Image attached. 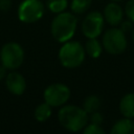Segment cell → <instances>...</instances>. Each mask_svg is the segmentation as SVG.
Wrapping results in <instances>:
<instances>
[{"mask_svg": "<svg viewBox=\"0 0 134 134\" xmlns=\"http://www.w3.org/2000/svg\"><path fill=\"white\" fill-rule=\"evenodd\" d=\"M58 119L63 128L71 132H79L88 124V113L81 107L67 105L60 109Z\"/></svg>", "mask_w": 134, "mask_h": 134, "instance_id": "6da1fadb", "label": "cell"}, {"mask_svg": "<svg viewBox=\"0 0 134 134\" xmlns=\"http://www.w3.org/2000/svg\"><path fill=\"white\" fill-rule=\"evenodd\" d=\"M76 25L77 20L73 14L62 12L53 18L50 29L53 38L58 42L64 43L69 41L73 37L76 30Z\"/></svg>", "mask_w": 134, "mask_h": 134, "instance_id": "7a4b0ae2", "label": "cell"}, {"mask_svg": "<svg viewBox=\"0 0 134 134\" xmlns=\"http://www.w3.org/2000/svg\"><path fill=\"white\" fill-rule=\"evenodd\" d=\"M85 48L77 41L64 42L59 51V60L66 68H76L85 60Z\"/></svg>", "mask_w": 134, "mask_h": 134, "instance_id": "3957f363", "label": "cell"}, {"mask_svg": "<svg viewBox=\"0 0 134 134\" xmlns=\"http://www.w3.org/2000/svg\"><path fill=\"white\" fill-rule=\"evenodd\" d=\"M102 44L108 53L111 54L122 53L128 45L126 34L120 28H116V27L110 28L106 30V32L104 34Z\"/></svg>", "mask_w": 134, "mask_h": 134, "instance_id": "277c9868", "label": "cell"}, {"mask_svg": "<svg viewBox=\"0 0 134 134\" xmlns=\"http://www.w3.org/2000/svg\"><path fill=\"white\" fill-rule=\"evenodd\" d=\"M1 64L8 70H15L21 66L24 60V51L16 42H8L3 45L0 51Z\"/></svg>", "mask_w": 134, "mask_h": 134, "instance_id": "5b68a950", "label": "cell"}, {"mask_svg": "<svg viewBox=\"0 0 134 134\" xmlns=\"http://www.w3.org/2000/svg\"><path fill=\"white\" fill-rule=\"evenodd\" d=\"M44 5L40 0H23L18 8V17L24 23H34L42 18Z\"/></svg>", "mask_w": 134, "mask_h": 134, "instance_id": "8992f818", "label": "cell"}, {"mask_svg": "<svg viewBox=\"0 0 134 134\" xmlns=\"http://www.w3.org/2000/svg\"><path fill=\"white\" fill-rule=\"evenodd\" d=\"M44 100L51 107H60L67 103L70 97L69 88L61 83L49 85L44 91Z\"/></svg>", "mask_w": 134, "mask_h": 134, "instance_id": "52a82bcc", "label": "cell"}, {"mask_svg": "<svg viewBox=\"0 0 134 134\" xmlns=\"http://www.w3.org/2000/svg\"><path fill=\"white\" fill-rule=\"evenodd\" d=\"M104 16L99 12L89 13L82 22V31L86 38H97L104 29Z\"/></svg>", "mask_w": 134, "mask_h": 134, "instance_id": "ba28073f", "label": "cell"}, {"mask_svg": "<svg viewBox=\"0 0 134 134\" xmlns=\"http://www.w3.org/2000/svg\"><path fill=\"white\" fill-rule=\"evenodd\" d=\"M5 85L8 91L15 95H21L26 89V82L24 76L17 72L12 71L5 76Z\"/></svg>", "mask_w": 134, "mask_h": 134, "instance_id": "9c48e42d", "label": "cell"}, {"mask_svg": "<svg viewBox=\"0 0 134 134\" xmlns=\"http://www.w3.org/2000/svg\"><path fill=\"white\" fill-rule=\"evenodd\" d=\"M104 19L112 26H117L121 23L124 18V12L117 3L112 1L111 3L107 4L104 9Z\"/></svg>", "mask_w": 134, "mask_h": 134, "instance_id": "30bf717a", "label": "cell"}, {"mask_svg": "<svg viewBox=\"0 0 134 134\" xmlns=\"http://www.w3.org/2000/svg\"><path fill=\"white\" fill-rule=\"evenodd\" d=\"M111 134H134V120L129 117L117 120L111 129Z\"/></svg>", "mask_w": 134, "mask_h": 134, "instance_id": "8fae6325", "label": "cell"}, {"mask_svg": "<svg viewBox=\"0 0 134 134\" xmlns=\"http://www.w3.org/2000/svg\"><path fill=\"white\" fill-rule=\"evenodd\" d=\"M119 111L125 117L134 118V93H128L120 99Z\"/></svg>", "mask_w": 134, "mask_h": 134, "instance_id": "7c38bea8", "label": "cell"}, {"mask_svg": "<svg viewBox=\"0 0 134 134\" xmlns=\"http://www.w3.org/2000/svg\"><path fill=\"white\" fill-rule=\"evenodd\" d=\"M85 51L90 55L91 58H98L103 51V44L96 39V38H90L88 41L85 43Z\"/></svg>", "mask_w": 134, "mask_h": 134, "instance_id": "4fadbf2b", "label": "cell"}, {"mask_svg": "<svg viewBox=\"0 0 134 134\" xmlns=\"http://www.w3.org/2000/svg\"><path fill=\"white\" fill-rule=\"evenodd\" d=\"M100 107V99L96 95H89L85 98L83 103V109L88 113L91 114L95 111H98Z\"/></svg>", "mask_w": 134, "mask_h": 134, "instance_id": "5bb4252c", "label": "cell"}, {"mask_svg": "<svg viewBox=\"0 0 134 134\" xmlns=\"http://www.w3.org/2000/svg\"><path fill=\"white\" fill-rule=\"evenodd\" d=\"M51 115V106L47 103L40 104L35 110V117L38 121H45Z\"/></svg>", "mask_w": 134, "mask_h": 134, "instance_id": "9a60e30c", "label": "cell"}, {"mask_svg": "<svg viewBox=\"0 0 134 134\" xmlns=\"http://www.w3.org/2000/svg\"><path fill=\"white\" fill-rule=\"evenodd\" d=\"M92 0H72L71 2V10L74 14H83L91 6Z\"/></svg>", "mask_w": 134, "mask_h": 134, "instance_id": "2e32d148", "label": "cell"}, {"mask_svg": "<svg viewBox=\"0 0 134 134\" xmlns=\"http://www.w3.org/2000/svg\"><path fill=\"white\" fill-rule=\"evenodd\" d=\"M68 5L67 0H47V7L54 14H60L66 9Z\"/></svg>", "mask_w": 134, "mask_h": 134, "instance_id": "e0dca14e", "label": "cell"}, {"mask_svg": "<svg viewBox=\"0 0 134 134\" xmlns=\"http://www.w3.org/2000/svg\"><path fill=\"white\" fill-rule=\"evenodd\" d=\"M83 133L84 134H104L105 131L100 127V125H96V124L90 122L89 125L87 124L85 126V128L83 129Z\"/></svg>", "mask_w": 134, "mask_h": 134, "instance_id": "ac0fdd59", "label": "cell"}, {"mask_svg": "<svg viewBox=\"0 0 134 134\" xmlns=\"http://www.w3.org/2000/svg\"><path fill=\"white\" fill-rule=\"evenodd\" d=\"M125 12L127 17L134 23V0H129L126 4Z\"/></svg>", "mask_w": 134, "mask_h": 134, "instance_id": "d6986e66", "label": "cell"}, {"mask_svg": "<svg viewBox=\"0 0 134 134\" xmlns=\"http://www.w3.org/2000/svg\"><path fill=\"white\" fill-rule=\"evenodd\" d=\"M89 120H90V122H92V124L102 125V122H103L104 119H103V115H102L98 111H95V112H93V113L90 114Z\"/></svg>", "mask_w": 134, "mask_h": 134, "instance_id": "ffe728a7", "label": "cell"}, {"mask_svg": "<svg viewBox=\"0 0 134 134\" xmlns=\"http://www.w3.org/2000/svg\"><path fill=\"white\" fill-rule=\"evenodd\" d=\"M12 7V2L10 0H0V10L2 12H7Z\"/></svg>", "mask_w": 134, "mask_h": 134, "instance_id": "44dd1931", "label": "cell"}, {"mask_svg": "<svg viewBox=\"0 0 134 134\" xmlns=\"http://www.w3.org/2000/svg\"><path fill=\"white\" fill-rule=\"evenodd\" d=\"M132 21L130 22V21H125V22H122L121 21V26H120V29L126 34V32H128V31H130V30H132V28H133V26H132Z\"/></svg>", "mask_w": 134, "mask_h": 134, "instance_id": "7402d4cb", "label": "cell"}, {"mask_svg": "<svg viewBox=\"0 0 134 134\" xmlns=\"http://www.w3.org/2000/svg\"><path fill=\"white\" fill-rule=\"evenodd\" d=\"M6 70H7V68L6 67H4L2 64L0 65V81L1 80H3V79H5V76H6Z\"/></svg>", "mask_w": 134, "mask_h": 134, "instance_id": "603a6c76", "label": "cell"}, {"mask_svg": "<svg viewBox=\"0 0 134 134\" xmlns=\"http://www.w3.org/2000/svg\"><path fill=\"white\" fill-rule=\"evenodd\" d=\"M132 38H133V41H134V29H133V31H132Z\"/></svg>", "mask_w": 134, "mask_h": 134, "instance_id": "cb8c5ba5", "label": "cell"}, {"mask_svg": "<svg viewBox=\"0 0 134 134\" xmlns=\"http://www.w3.org/2000/svg\"><path fill=\"white\" fill-rule=\"evenodd\" d=\"M111 1H114V2H116V1H121V0H111Z\"/></svg>", "mask_w": 134, "mask_h": 134, "instance_id": "d4e9b609", "label": "cell"}]
</instances>
